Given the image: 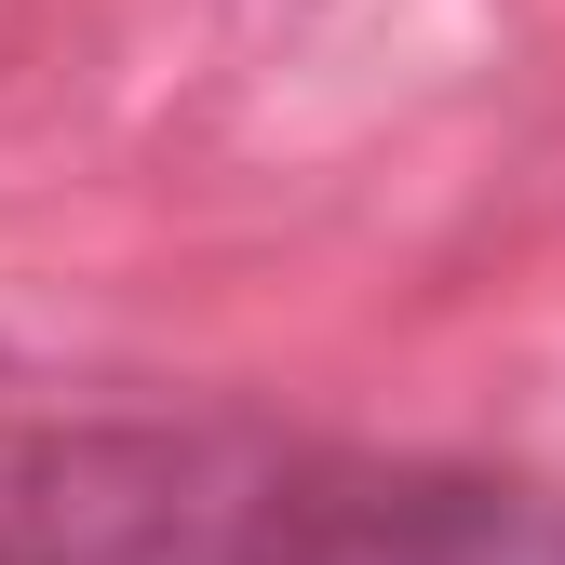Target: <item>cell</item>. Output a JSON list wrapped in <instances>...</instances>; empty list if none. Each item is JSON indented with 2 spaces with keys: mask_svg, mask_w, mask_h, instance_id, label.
Returning a JSON list of instances; mask_svg holds the SVG:
<instances>
[{
  "mask_svg": "<svg viewBox=\"0 0 565 565\" xmlns=\"http://www.w3.org/2000/svg\"><path fill=\"white\" fill-rule=\"evenodd\" d=\"M525 499L243 417H0V565H512Z\"/></svg>",
  "mask_w": 565,
  "mask_h": 565,
  "instance_id": "1",
  "label": "cell"
}]
</instances>
